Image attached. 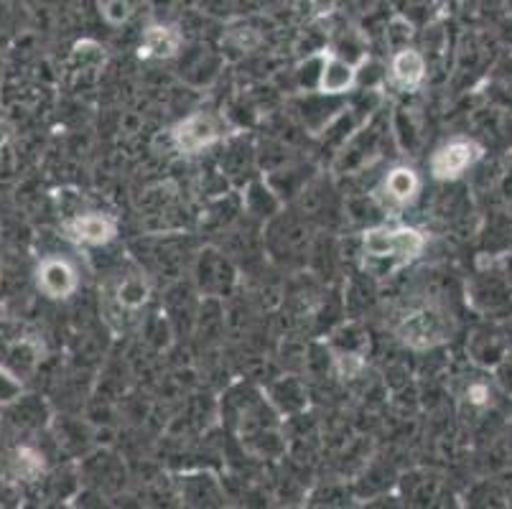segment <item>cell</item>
<instances>
[{
	"label": "cell",
	"mask_w": 512,
	"mask_h": 509,
	"mask_svg": "<svg viewBox=\"0 0 512 509\" xmlns=\"http://www.w3.org/2000/svg\"><path fill=\"white\" fill-rule=\"evenodd\" d=\"M367 255L372 258H398V260H413L418 258L426 247V237L418 230L403 227V230H385V227H375V230L365 232Z\"/></svg>",
	"instance_id": "6da1fadb"
},
{
	"label": "cell",
	"mask_w": 512,
	"mask_h": 509,
	"mask_svg": "<svg viewBox=\"0 0 512 509\" xmlns=\"http://www.w3.org/2000/svg\"><path fill=\"white\" fill-rule=\"evenodd\" d=\"M479 158V146H474L472 140H456L441 148L434 158H431V171L436 179H456L462 176L469 166Z\"/></svg>",
	"instance_id": "7a4b0ae2"
},
{
	"label": "cell",
	"mask_w": 512,
	"mask_h": 509,
	"mask_svg": "<svg viewBox=\"0 0 512 509\" xmlns=\"http://www.w3.org/2000/svg\"><path fill=\"white\" fill-rule=\"evenodd\" d=\"M217 125H214L212 118L207 115H194V118L184 120V123L176 128L174 138L176 146L181 148L184 153H197L202 148L212 146L214 140H217Z\"/></svg>",
	"instance_id": "3957f363"
},
{
	"label": "cell",
	"mask_w": 512,
	"mask_h": 509,
	"mask_svg": "<svg viewBox=\"0 0 512 509\" xmlns=\"http://www.w3.org/2000/svg\"><path fill=\"white\" fill-rule=\"evenodd\" d=\"M39 286L46 296L67 298L77 288V275L64 260H46L39 268Z\"/></svg>",
	"instance_id": "277c9868"
},
{
	"label": "cell",
	"mask_w": 512,
	"mask_h": 509,
	"mask_svg": "<svg viewBox=\"0 0 512 509\" xmlns=\"http://www.w3.org/2000/svg\"><path fill=\"white\" fill-rule=\"evenodd\" d=\"M67 232L72 240L87 242V245H105L115 237V222L102 214H87L77 217L67 224Z\"/></svg>",
	"instance_id": "5b68a950"
},
{
	"label": "cell",
	"mask_w": 512,
	"mask_h": 509,
	"mask_svg": "<svg viewBox=\"0 0 512 509\" xmlns=\"http://www.w3.org/2000/svg\"><path fill=\"white\" fill-rule=\"evenodd\" d=\"M400 336H403V342L411 344V347H431V344H436L441 339L439 319L431 314L408 316L406 324L400 326Z\"/></svg>",
	"instance_id": "8992f818"
},
{
	"label": "cell",
	"mask_w": 512,
	"mask_h": 509,
	"mask_svg": "<svg viewBox=\"0 0 512 509\" xmlns=\"http://www.w3.org/2000/svg\"><path fill=\"white\" fill-rule=\"evenodd\" d=\"M181 36L176 34L174 28L166 26H151L143 34V46L141 56H156V59H169L179 51Z\"/></svg>",
	"instance_id": "52a82bcc"
},
{
	"label": "cell",
	"mask_w": 512,
	"mask_h": 509,
	"mask_svg": "<svg viewBox=\"0 0 512 509\" xmlns=\"http://www.w3.org/2000/svg\"><path fill=\"white\" fill-rule=\"evenodd\" d=\"M423 56L418 51H400L393 59V79L400 87H416L423 79Z\"/></svg>",
	"instance_id": "ba28073f"
},
{
	"label": "cell",
	"mask_w": 512,
	"mask_h": 509,
	"mask_svg": "<svg viewBox=\"0 0 512 509\" xmlns=\"http://www.w3.org/2000/svg\"><path fill=\"white\" fill-rule=\"evenodd\" d=\"M385 194L393 204H408L418 194V176L411 168H395L385 181Z\"/></svg>",
	"instance_id": "9c48e42d"
},
{
	"label": "cell",
	"mask_w": 512,
	"mask_h": 509,
	"mask_svg": "<svg viewBox=\"0 0 512 509\" xmlns=\"http://www.w3.org/2000/svg\"><path fill=\"white\" fill-rule=\"evenodd\" d=\"M355 79V69L349 67V64L339 62V59H329L327 67H324V74H321V90L324 92H344Z\"/></svg>",
	"instance_id": "30bf717a"
},
{
	"label": "cell",
	"mask_w": 512,
	"mask_h": 509,
	"mask_svg": "<svg viewBox=\"0 0 512 509\" xmlns=\"http://www.w3.org/2000/svg\"><path fill=\"white\" fill-rule=\"evenodd\" d=\"M97 6H100V13L107 23L120 26V23H128L130 18L138 16L143 0H97Z\"/></svg>",
	"instance_id": "8fae6325"
},
{
	"label": "cell",
	"mask_w": 512,
	"mask_h": 509,
	"mask_svg": "<svg viewBox=\"0 0 512 509\" xmlns=\"http://www.w3.org/2000/svg\"><path fill=\"white\" fill-rule=\"evenodd\" d=\"M146 293L148 288L143 280H125L123 288H120V303H123V306L136 308L146 301Z\"/></svg>",
	"instance_id": "7c38bea8"
},
{
	"label": "cell",
	"mask_w": 512,
	"mask_h": 509,
	"mask_svg": "<svg viewBox=\"0 0 512 509\" xmlns=\"http://www.w3.org/2000/svg\"><path fill=\"white\" fill-rule=\"evenodd\" d=\"M18 466H21L23 476H36L41 469H44L39 454H34L31 448H21V451H18Z\"/></svg>",
	"instance_id": "4fadbf2b"
},
{
	"label": "cell",
	"mask_w": 512,
	"mask_h": 509,
	"mask_svg": "<svg viewBox=\"0 0 512 509\" xmlns=\"http://www.w3.org/2000/svg\"><path fill=\"white\" fill-rule=\"evenodd\" d=\"M469 398H472V403H477V405L487 403V390H484L482 385H474L472 390H469Z\"/></svg>",
	"instance_id": "5bb4252c"
}]
</instances>
